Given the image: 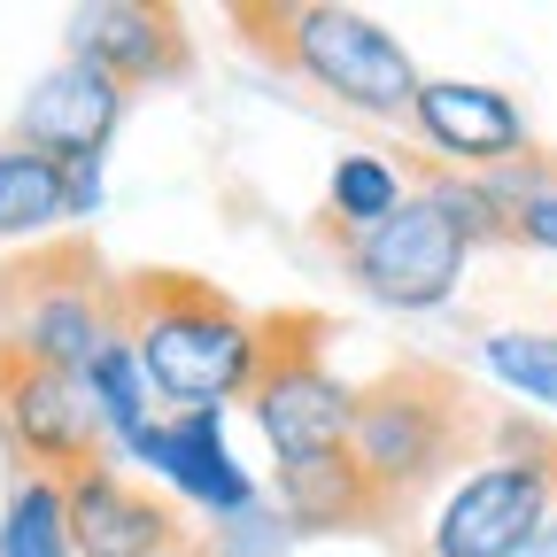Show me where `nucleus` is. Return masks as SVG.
<instances>
[{
    "label": "nucleus",
    "mask_w": 557,
    "mask_h": 557,
    "mask_svg": "<svg viewBox=\"0 0 557 557\" xmlns=\"http://www.w3.org/2000/svg\"><path fill=\"white\" fill-rule=\"evenodd\" d=\"M124 341L171 418L225 410L263 372V318H248L225 287H209L194 271H132L124 278Z\"/></svg>",
    "instance_id": "obj_1"
},
{
    "label": "nucleus",
    "mask_w": 557,
    "mask_h": 557,
    "mask_svg": "<svg viewBox=\"0 0 557 557\" xmlns=\"http://www.w3.org/2000/svg\"><path fill=\"white\" fill-rule=\"evenodd\" d=\"M341 248V271L357 278V295L387 302V310H442L457 295V278L472 263L480 240H504V194L496 178H465V171H434L418 178V194H403L395 218L341 233L325 225Z\"/></svg>",
    "instance_id": "obj_2"
},
{
    "label": "nucleus",
    "mask_w": 557,
    "mask_h": 557,
    "mask_svg": "<svg viewBox=\"0 0 557 557\" xmlns=\"http://www.w3.org/2000/svg\"><path fill=\"white\" fill-rule=\"evenodd\" d=\"M487 434H496V418L480 410V395L442 372V364H387L380 380L357 387V418H348V457L357 472L372 480L380 511L395 519L410 496H426V487L480 457Z\"/></svg>",
    "instance_id": "obj_3"
},
{
    "label": "nucleus",
    "mask_w": 557,
    "mask_h": 557,
    "mask_svg": "<svg viewBox=\"0 0 557 557\" xmlns=\"http://www.w3.org/2000/svg\"><path fill=\"white\" fill-rule=\"evenodd\" d=\"M233 24L271 70H295L357 116H410L418 86H426L380 16L341 9V0H248L233 9Z\"/></svg>",
    "instance_id": "obj_4"
},
{
    "label": "nucleus",
    "mask_w": 557,
    "mask_h": 557,
    "mask_svg": "<svg viewBox=\"0 0 557 557\" xmlns=\"http://www.w3.org/2000/svg\"><path fill=\"white\" fill-rule=\"evenodd\" d=\"M557 527V434L534 418H496L480 465L426 519L418 557H527Z\"/></svg>",
    "instance_id": "obj_5"
},
{
    "label": "nucleus",
    "mask_w": 557,
    "mask_h": 557,
    "mask_svg": "<svg viewBox=\"0 0 557 557\" xmlns=\"http://www.w3.org/2000/svg\"><path fill=\"white\" fill-rule=\"evenodd\" d=\"M109 341H124V278H109L94 248H47L0 271V348L86 380Z\"/></svg>",
    "instance_id": "obj_6"
},
{
    "label": "nucleus",
    "mask_w": 557,
    "mask_h": 557,
    "mask_svg": "<svg viewBox=\"0 0 557 557\" xmlns=\"http://www.w3.org/2000/svg\"><path fill=\"white\" fill-rule=\"evenodd\" d=\"M325 318H263V372L248 387V410L278 465H318L348 449L357 387L325 372Z\"/></svg>",
    "instance_id": "obj_7"
},
{
    "label": "nucleus",
    "mask_w": 557,
    "mask_h": 557,
    "mask_svg": "<svg viewBox=\"0 0 557 557\" xmlns=\"http://www.w3.org/2000/svg\"><path fill=\"white\" fill-rule=\"evenodd\" d=\"M0 434L39 480H78L109 457V434L94 418V395L78 372H54L24 348H0Z\"/></svg>",
    "instance_id": "obj_8"
},
{
    "label": "nucleus",
    "mask_w": 557,
    "mask_h": 557,
    "mask_svg": "<svg viewBox=\"0 0 557 557\" xmlns=\"http://www.w3.org/2000/svg\"><path fill=\"white\" fill-rule=\"evenodd\" d=\"M418 139L465 178H504L534 156V132L504 86H472V78H426L410 101Z\"/></svg>",
    "instance_id": "obj_9"
},
{
    "label": "nucleus",
    "mask_w": 557,
    "mask_h": 557,
    "mask_svg": "<svg viewBox=\"0 0 557 557\" xmlns=\"http://www.w3.org/2000/svg\"><path fill=\"white\" fill-rule=\"evenodd\" d=\"M62 47H70V62L116 78L124 94L132 86H171L194 62L178 9H156V0H86V9H70Z\"/></svg>",
    "instance_id": "obj_10"
},
{
    "label": "nucleus",
    "mask_w": 557,
    "mask_h": 557,
    "mask_svg": "<svg viewBox=\"0 0 557 557\" xmlns=\"http://www.w3.org/2000/svg\"><path fill=\"white\" fill-rule=\"evenodd\" d=\"M62 504H70V549L78 557H163L186 549V519L156 496V487L124 480L109 457L86 465L78 480H62Z\"/></svg>",
    "instance_id": "obj_11"
},
{
    "label": "nucleus",
    "mask_w": 557,
    "mask_h": 557,
    "mask_svg": "<svg viewBox=\"0 0 557 557\" xmlns=\"http://www.w3.org/2000/svg\"><path fill=\"white\" fill-rule=\"evenodd\" d=\"M116 124H124V86L62 54L16 109V148H39L70 171V163H101Z\"/></svg>",
    "instance_id": "obj_12"
},
{
    "label": "nucleus",
    "mask_w": 557,
    "mask_h": 557,
    "mask_svg": "<svg viewBox=\"0 0 557 557\" xmlns=\"http://www.w3.org/2000/svg\"><path fill=\"white\" fill-rule=\"evenodd\" d=\"M124 457H139L156 480H171V496H186L194 511H218L225 527L256 511V480L233 465L225 449V418L218 410H178V418H156Z\"/></svg>",
    "instance_id": "obj_13"
},
{
    "label": "nucleus",
    "mask_w": 557,
    "mask_h": 557,
    "mask_svg": "<svg viewBox=\"0 0 557 557\" xmlns=\"http://www.w3.org/2000/svg\"><path fill=\"white\" fill-rule=\"evenodd\" d=\"M278 504H287V527L302 534H348V527H387L372 480L357 472V457H318V465H278Z\"/></svg>",
    "instance_id": "obj_14"
},
{
    "label": "nucleus",
    "mask_w": 557,
    "mask_h": 557,
    "mask_svg": "<svg viewBox=\"0 0 557 557\" xmlns=\"http://www.w3.org/2000/svg\"><path fill=\"white\" fill-rule=\"evenodd\" d=\"M70 225V171L39 148L0 139V240H39Z\"/></svg>",
    "instance_id": "obj_15"
},
{
    "label": "nucleus",
    "mask_w": 557,
    "mask_h": 557,
    "mask_svg": "<svg viewBox=\"0 0 557 557\" xmlns=\"http://www.w3.org/2000/svg\"><path fill=\"white\" fill-rule=\"evenodd\" d=\"M86 395H94V418H101V434L116 449H132L139 434L156 426V387H148V372H139L132 341H109L101 357L86 364Z\"/></svg>",
    "instance_id": "obj_16"
},
{
    "label": "nucleus",
    "mask_w": 557,
    "mask_h": 557,
    "mask_svg": "<svg viewBox=\"0 0 557 557\" xmlns=\"http://www.w3.org/2000/svg\"><path fill=\"white\" fill-rule=\"evenodd\" d=\"M0 557H78L70 549V504H62V480L24 472L9 519H0Z\"/></svg>",
    "instance_id": "obj_17"
},
{
    "label": "nucleus",
    "mask_w": 557,
    "mask_h": 557,
    "mask_svg": "<svg viewBox=\"0 0 557 557\" xmlns=\"http://www.w3.org/2000/svg\"><path fill=\"white\" fill-rule=\"evenodd\" d=\"M403 194H410V186L395 178V163H380V156H341V163H333V186H325V225L364 233V225L395 218Z\"/></svg>",
    "instance_id": "obj_18"
},
{
    "label": "nucleus",
    "mask_w": 557,
    "mask_h": 557,
    "mask_svg": "<svg viewBox=\"0 0 557 557\" xmlns=\"http://www.w3.org/2000/svg\"><path fill=\"white\" fill-rule=\"evenodd\" d=\"M496 194H504V240L557 256V163H534L527 156L519 171L496 178Z\"/></svg>",
    "instance_id": "obj_19"
},
{
    "label": "nucleus",
    "mask_w": 557,
    "mask_h": 557,
    "mask_svg": "<svg viewBox=\"0 0 557 557\" xmlns=\"http://www.w3.org/2000/svg\"><path fill=\"white\" fill-rule=\"evenodd\" d=\"M480 364L496 372L511 395L557 410V333H487L480 341Z\"/></svg>",
    "instance_id": "obj_20"
},
{
    "label": "nucleus",
    "mask_w": 557,
    "mask_h": 557,
    "mask_svg": "<svg viewBox=\"0 0 557 557\" xmlns=\"http://www.w3.org/2000/svg\"><path fill=\"white\" fill-rule=\"evenodd\" d=\"M101 209V163H70V218H94Z\"/></svg>",
    "instance_id": "obj_21"
},
{
    "label": "nucleus",
    "mask_w": 557,
    "mask_h": 557,
    "mask_svg": "<svg viewBox=\"0 0 557 557\" xmlns=\"http://www.w3.org/2000/svg\"><path fill=\"white\" fill-rule=\"evenodd\" d=\"M527 557H557V527H549V534H542V542H534Z\"/></svg>",
    "instance_id": "obj_22"
},
{
    "label": "nucleus",
    "mask_w": 557,
    "mask_h": 557,
    "mask_svg": "<svg viewBox=\"0 0 557 557\" xmlns=\"http://www.w3.org/2000/svg\"><path fill=\"white\" fill-rule=\"evenodd\" d=\"M163 557H209V549H201V542H186V549H163Z\"/></svg>",
    "instance_id": "obj_23"
}]
</instances>
